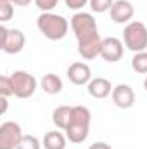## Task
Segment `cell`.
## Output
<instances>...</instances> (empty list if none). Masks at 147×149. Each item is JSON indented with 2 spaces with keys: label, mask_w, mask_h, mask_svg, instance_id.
<instances>
[{
  "label": "cell",
  "mask_w": 147,
  "mask_h": 149,
  "mask_svg": "<svg viewBox=\"0 0 147 149\" xmlns=\"http://www.w3.org/2000/svg\"><path fill=\"white\" fill-rule=\"evenodd\" d=\"M71 28L78 40V54L83 59H95L101 56L102 38L99 35L97 23L90 12H76L71 17Z\"/></svg>",
  "instance_id": "cell-1"
},
{
  "label": "cell",
  "mask_w": 147,
  "mask_h": 149,
  "mask_svg": "<svg viewBox=\"0 0 147 149\" xmlns=\"http://www.w3.org/2000/svg\"><path fill=\"white\" fill-rule=\"evenodd\" d=\"M90 109L85 106H73L71 120L66 127V137L69 142L80 144L87 141L88 132H90Z\"/></svg>",
  "instance_id": "cell-2"
},
{
  "label": "cell",
  "mask_w": 147,
  "mask_h": 149,
  "mask_svg": "<svg viewBox=\"0 0 147 149\" xmlns=\"http://www.w3.org/2000/svg\"><path fill=\"white\" fill-rule=\"evenodd\" d=\"M37 26L42 35L49 40H62L69 30L68 19L54 12H42L37 17Z\"/></svg>",
  "instance_id": "cell-3"
},
{
  "label": "cell",
  "mask_w": 147,
  "mask_h": 149,
  "mask_svg": "<svg viewBox=\"0 0 147 149\" xmlns=\"http://www.w3.org/2000/svg\"><path fill=\"white\" fill-rule=\"evenodd\" d=\"M123 43L132 52H144L147 49V26L140 21H132L125 26Z\"/></svg>",
  "instance_id": "cell-4"
},
{
  "label": "cell",
  "mask_w": 147,
  "mask_h": 149,
  "mask_svg": "<svg viewBox=\"0 0 147 149\" xmlns=\"http://www.w3.org/2000/svg\"><path fill=\"white\" fill-rule=\"evenodd\" d=\"M26 37L21 30L14 28H5L3 24L0 26V49L5 54H19L24 49Z\"/></svg>",
  "instance_id": "cell-5"
},
{
  "label": "cell",
  "mask_w": 147,
  "mask_h": 149,
  "mask_svg": "<svg viewBox=\"0 0 147 149\" xmlns=\"http://www.w3.org/2000/svg\"><path fill=\"white\" fill-rule=\"evenodd\" d=\"M12 80V90H14V97L17 99H28L35 94L37 90V78L28 71H14L10 74Z\"/></svg>",
  "instance_id": "cell-6"
},
{
  "label": "cell",
  "mask_w": 147,
  "mask_h": 149,
  "mask_svg": "<svg viewBox=\"0 0 147 149\" xmlns=\"http://www.w3.org/2000/svg\"><path fill=\"white\" fill-rule=\"evenodd\" d=\"M24 135L19 123L5 121L0 125V149H17Z\"/></svg>",
  "instance_id": "cell-7"
},
{
  "label": "cell",
  "mask_w": 147,
  "mask_h": 149,
  "mask_svg": "<svg viewBox=\"0 0 147 149\" xmlns=\"http://www.w3.org/2000/svg\"><path fill=\"white\" fill-rule=\"evenodd\" d=\"M123 42L116 37L102 38V47H101V57L107 63H118L123 57Z\"/></svg>",
  "instance_id": "cell-8"
},
{
  "label": "cell",
  "mask_w": 147,
  "mask_h": 149,
  "mask_svg": "<svg viewBox=\"0 0 147 149\" xmlns=\"http://www.w3.org/2000/svg\"><path fill=\"white\" fill-rule=\"evenodd\" d=\"M112 102L118 106V108H121V109H130L132 106H133V102H135V92H133V88L130 87V85H126V83H119V85H116L114 88H112Z\"/></svg>",
  "instance_id": "cell-9"
},
{
  "label": "cell",
  "mask_w": 147,
  "mask_h": 149,
  "mask_svg": "<svg viewBox=\"0 0 147 149\" xmlns=\"http://www.w3.org/2000/svg\"><path fill=\"white\" fill-rule=\"evenodd\" d=\"M109 12H111V19L114 23L125 24V23H130V19L135 14V9H133L132 2H128V0H116Z\"/></svg>",
  "instance_id": "cell-10"
},
{
  "label": "cell",
  "mask_w": 147,
  "mask_h": 149,
  "mask_svg": "<svg viewBox=\"0 0 147 149\" xmlns=\"http://www.w3.org/2000/svg\"><path fill=\"white\" fill-rule=\"evenodd\" d=\"M68 78L73 85H85L92 80V70L87 63H73L68 68Z\"/></svg>",
  "instance_id": "cell-11"
},
{
  "label": "cell",
  "mask_w": 147,
  "mask_h": 149,
  "mask_svg": "<svg viewBox=\"0 0 147 149\" xmlns=\"http://www.w3.org/2000/svg\"><path fill=\"white\" fill-rule=\"evenodd\" d=\"M112 85H111V81L107 78H94V80H90V83H88V94L94 97V99H106L107 95L112 94Z\"/></svg>",
  "instance_id": "cell-12"
},
{
  "label": "cell",
  "mask_w": 147,
  "mask_h": 149,
  "mask_svg": "<svg viewBox=\"0 0 147 149\" xmlns=\"http://www.w3.org/2000/svg\"><path fill=\"white\" fill-rule=\"evenodd\" d=\"M68 142V137L64 134H61L59 130H52V132H47L43 135V149H66Z\"/></svg>",
  "instance_id": "cell-13"
},
{
  "label": "cell",
  "mask_w": 147,
  "mask_h": 149,
  "mask_svg": "<svg viewBox=\"0 0 147 149\" xmlns=\"http://www.w3.org/2000/svg\"><path fill=\"white\" fill-rule=\"evenodd\" d=\"M42 90L49 95H55L62 90V80L54 73H47L42 78Z\"/></svg>",
  "instance_id": "cell-14"
},
{
  "label": "cell",
  "mask_w": 147,
  "mask_h": 149,
  "mask_svg": "<svg viewBox=\"0 0 147 149\" xmlns=\"http://www.w3.org/2000/svg\"><path fill=\"white\" fill-rule=\"evenodd\" d=\"M71 113H73V106H59L52 113V121L57 128L66 130L69 120H71Z\"/></svg>",
  "instance_id": "cell-15"
},
{
  "label": "cell",
  "mask_w": 147,
  "mask_h": 149,
  "mask_svg": "<svg viewBox=\"0 0 147 149\" xmlns=\"http://www.w3.org/2000/svg\"><path fill=\"white\" fill-rule=\"evenodd\" d=\"M132 70L139 74H147V52H137L132 59Z\"/></svg>",
  "instance_id": "cell-16"
},
{
  "label": "cell",
  "mask_w": 147,
  "mask_h": 149,
  "mask_svg": "<svg viewBox=\"0 0 147 149\" xmlns=\"http://www.w3.org/2000/svg\"><path fill=\"white\" fill-rule=\"evenodd\" d=\"M114 2H116V0H90V9H92L94 12L102 14V12L111 10V7H112Z\"/></svg>",
  "instance_id": "cell-17"
},
{
  "label": "cell",
  "mask_w": 147,
  "mask_h": 149,
  "mask_svg": "<svg viewBox=\"0 0 147 149\" xmlns=\"http://www.w3.org/2000/svg\"><path fill=\"white\" fill-rule=\"evenodd\" d=\"M0 95H2V97H10V95H14L10 76H5V74L0 76Z\"/></svg>",
  "instance_id": "cell-18"
},
{
  "label": "cell",
  "mask_w": 147,
  "mask_h": 149,
  "mask_svg": "<svg viewBox=\"0 0 147 149\" xmlns=\"http://www.w3.org/2000/svg\"><path fill=\"white\" fill-rule=\"evenodd\" d=\"M17 149H40V141L35 135H24L21 139Z\"/></svg>",
  "instance_id": "cell-19"
},
{
  "label": "cell",
  "mask_w": 147,
  "mask_h": 149,
  "mask_svg": "<svg viewBox=\"0 0 147 149\" xmlns=\"http://www.w3.org/2000/svg\"><path fill=\"white\" fill-rule=\"evenodd\" d=\"M14 3L12 2H0V21L5 23L14 16Z\"/></svg>",
  "instance_id": "cell-20"
},
{
  "label": "cell",
  "mask_w": 147,
  "mask_h": 149,
  "mask_svg": "<svg viewBox=\"0 0 147 149\" xmlns=\"http://www.w3.org/2000/svg\"><path fill=\"white\" fill-rule=\"evenodd\" d=\"M35 3H37V7L40 9V10L50 12V10L59 3V0H35Z\"/></svg>",
  "instance_id": "cell-21"
},
{
  "label": "cell",
  "mask_w": 147,
  "mask_h": 149,
  "mask_svg": "<svg viewBox=\"0 0 147 149\" xmlns=\"http://www.w3.org/2000/svg\"><path fill=\"white\" fill-rule=\"evenodd\" d=\"M64 3L73 9V10H78V9H83L87 3H90V0H64Z\"/></svg>",
  "instance_id": "cell-22"
},
{
  "label": "cell",
  "mask_w": 147,
  "mask_h": 149,
  "mask_svg": "<svg viewBox=\"0 0 147 149\" xmlns=\"http://www.w3.org/2000/svg\"><path fill=\"white\" fill-rule=\"evenodd\" d=\"M88 149H112L109 144H106V142H95V144H92Z\"/></svg>",
  "instance_id": "cell-23"
},
{
  "label": "cell",
  "mask_w": 147,
  "mask_h": 149,
  "mask_svg": "<svg viewBox=\"0 0 147 149\" xmlns=\"http://www.w3.org/2000/svg\"><path fill=\"white\" fill-rule=\"evenodd\" d=\"M0 102H2L0 114H5V111H7V106H9V102H7V97H2V95H0Z\"/></svg>",
  "instance_id": "cell-24"
},
{
  "label": "cell",
  "mask_w": 147,
  "mask_h": 149,
  "mask_svg": "<svg viewBox=\"0 0 147 149\" xmlns=\"http://www.w3.org/2000/svg\"><path fill=\"white\" fill-rule=\"evenodd\" d=\"M14 5H19V7H26V5H30L31 3V0H10Z\"/></svg>",
  "instance_id": "cell-25"
},
{
  "label": "cell",
  "mask_w": 147,
  "mask_h": 149,
  "mask_svg": "<svg viewBox=\"0 0 147 149\" xmlns=\"http://www.w3.org/2000/svg\"><path fill=\"white\" fill-rule=\"evenodd\" d=\"M144 88H146V92H147V78L144 80Z\"/></svg>",
  "instance_id": "cell-26"
},
{
  "label": "cell",
  "mask_w": 147,
  "mask_h": 149,
  "mask_svg": "<svg viewBox=\"0 0 147 149\" xmlns=\"http://www.w3.org/2000/svg\"><path fill=\"white\" fill-rule=\"evenodd\" d=\"M0 2H10V0H0Z\"/></svg>",
  "instance_id": "cell-27"
}]
</instances>
